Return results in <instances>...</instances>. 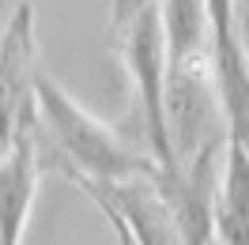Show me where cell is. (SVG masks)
<instances>
[{
  "label": "cell",
  "mask_w": 249,
  "mask_h": 245,
  "mask_svg": "<svg viewBox=\"0 0 249 245\" xmlns=\"http://www.w3.org/2000/svg\"><path fill=\"white\" fill-rule=\"evenodd\" d=\"M34 102H38V113H42L46 128L61 143L72 174H79L94 185H109V181L143 177V174L155 170L151 155H136L128 143H121L106 124L94 121L79 102H72L42 72H38V83H34Z\"/></svg>",
  "instance_id": "1"
},
{
  "label": "cell",
  "mask_w": 249,
  "mask_h": 245,
  "mask_svg": "<svg viewBox=\"0 0 249 245\" xmlns=\"http://www.w3.org/2000/svg\"><path fill=\"white\" fill-rule=\"evenodd\" d=\"M121 31L124 64L132 72L136 94H140L143 132H147V151L159 170H170V136H166V117H162V87H166V49H162V23H159V0L143 4L136 16H128L117 27Z\"/></svg>",
  "instance_id": "2"
},
{
  "label": "cell",
  "mask_w": 249,
  "mask_h": 245,
  "mask_svg": "<svg viewBox=\"0 0 249 245\" xmlns=\"http://www.w3.org/2000/svg\"><path fill=\"white\" fill-rule=\"evenodd\" d=\"M34 83H38L34 4L19 0L0 34V151H8L23 128H34V113H38Z\"/></svg>",
  "instance_id": "3"
},
{
  "label": "cell",
  "mask_w": 249,
  "mask_h": 245,
  "mask_svg": "<svg viewBox=\"0 0 249 245\" xmlns=\"http://www.w3.org/2000/svg\"><path fill=\"white\" fill-rule=\"evenodd\" d=\"M204 12L212 31V68L227 117V136L249 151V61L238 38L234 0H204Z\"/></svg>",
  "instance_id": "4"
},
{
  "label": "cell",
  "mask_w": 249,
  "mask_h": 245,
  "mask_svg": "<svg viewBox=\"0 0 249 245\" xmlns=\"http://www.w3.org/2000/svg\"><path fill=\"white\" fill-rule=\"evenodd\" d=\"M68 174H72V170H68ZM83 181H87V177H83ZM94 189L113 204L117 219L124 223L128 238L136 245H181V234H178V223H174V215H170V204L162 200L159 185L151 181V174L128 177V181L94 185Z\"/></svg>",
  "instance_id": "5"
},
{
  "label": "cell",
  "mask_w": 249,
  "mask_h": 245,
  "mask_svg": "<svg viewBox=\"0 0 249 245\" xmlns=\"http://www.w3.org/2000/svg\"><path fill=\"white\" fill-rule=\"evenodd\" d=\"M34 192H38V143L34 128H23L8 151H0V245H23Z\"/></svg>",
  "instance_id": "6"
},
{
  "label": "cell",
  "mask_w": 249,
  "mask_h": 245,
  "mask_svg": "<svg viewBox=\"0 0 249 245\" xmlns=\"http://www.w3.org/2000/svg\"><path fill=\"white\" fill-rule=\"evenodd\" d=\"M215 245H249V151L227 140L215 185Z\"/></svg>",
  "instance_id": "7"
},
{
  "label": "cell",
  "mask_w": 249,
  "mask_h": 245,
  "mask_svg": "<svg viewBox=\"0 0 249 245\" xmlns=\"http://www.w3.org/2000/svg\"><path fill=\"white\" fill-rule=\"evenodd\" d=\"M68 177H72V181H76L79 189H83V192H87V196H91L94 204H98V211H102V219L109 223V230H113V238H117V245H136L132 238H128V230H124V223L117 219V211H113V204H109V200L102 196V192H98V189H94L91 181H83L79 174H68Z\"/></svg>",
  "instance_id": "8"
},
{
  "label": "cell",
  "mask_w": 249,
  "mask_h": 245,
  "mask_svg": "<svg viewBox=\"0 0 249 245\" xmlns=\"http://www.w3.org/2000/svg\"><path fill=\"white\" fill-rule=\"evenodd\" d=\"M143 4H151V0H113V8H109V19H113V27H121L128 16H136Z\"/></svg>",
  "instance_id": "9"
},
{
  "label": "cell",
  "mask_w": 249,
  "mask_h": 245,
  "mask_svg": "<svg viewBox=\"0 0 249 245\" xmlns=\"http://www.w3.org/2000/svg\"><path fill=\"white\" fill-rule=\"evenodd\" d=\"M238 38H242V49H246V61H249V19H238Z\"/></svg>",
  "instance_id": "10"
},
{
  "label": "cell",
  "mask_w": 249,
  "mask_h": 245,
  "mask_svg": "<svg viewBox=\"0 0 249 245\" xmlns=\"http://www.w3.org/2000/svg\"><path fill=\"white\" fill-rule=\"evenodd\" d=\"M234 16H238V19H249V0H234Z\"/></svg>",
  "instance_id": "11"
}]
</instances>
